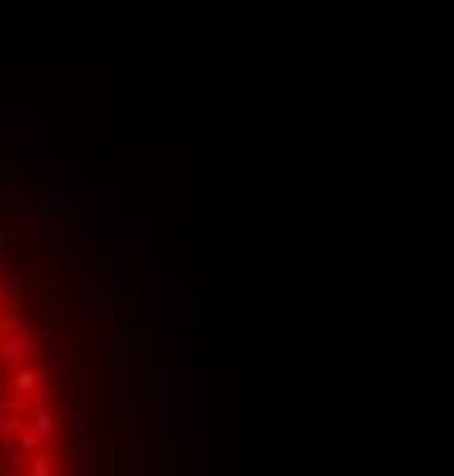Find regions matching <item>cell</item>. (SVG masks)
Wrapping results in <instances>:
<instances>
[{
	"mask_svg": "<svg viewBox=\"0 0 454 476\" xmlns=\"http://www.w3.org/2000/svg\"><path fill=\"white\" fill-rule=\"evenodd\" d=\"M51 435H56V412H32L14 445H19L23 454H42V449L51 445Z\"/></svg>",
	"mask_w": 454,
	"mask_h": 476,
	"instance_id": "6da1fadb",
	"label": "cell"
},
{
	"mask_svg": "<svg viewBox=\"0 0 454 476\" xmlns=\"http://www.w3.org/2000/svg\"><path fill=\"white\" fill-rule=\"evenodd\" d=\"M10 389H14V404H32L37 394L47 389L42 367H19V371H10Z\"/></svg>",
	"mask_w": 454,
	"mask_h": 476,
	"instance_id": "7a4b0ae2",
	"label": "cell"
},
{
	"mask_svg": "<svg viewBox=\"0 0 454 476\" xmlns=\"http://www.w3.org/2000/svg\"><path fill=\"white\" fill-rule=\"evenodd\" d=\"M0 362H10L14 371H19V367H32V330H23V335H0Z\"/></svg>",
	"mask_w": 454,
	"mask_h": 476,
	"instance_id": "3957f363",
	"label": "cell"
},
{
	"mask_svg": "<svg viewBox=\"0 0 454 476\" xmlns=\"http://www.w3.org/2000/svg\"><path fill=\"white\" fill-rule=\"evenodd\" d=\"M138 344H142V339H138L133 330H120V335H116V348H110V357H116L120 367H129V362H133V348H138Z\"/></svg>",
	"mask_w": 454,
	"mask_h": 476,
	"instance_id": "277c9868",
	"label": "cell"
},
{
	"mask_svg": "<svg viewBox=\"0 0 454 476\" xmlns=\"http://www.w3.org/2000/svg\"><path fill=\"white\" fill-rule=\"evenodd\" d=\"M101 472L106 476H120V440H106L101 445Z\"/></svg>",
	"mask_w": 454,
	"mask_h": 476,
	"instance_id": "5b68a950",
	"label": "cell"
},
{
	"mask_svg": "<svg viewBox=\"0 0 454 476\" xmlns=\"http://www.w3.org/2000/svg\"><path fill=\"white\" fill-rule=\"evenodd\" d=\"M64 380H69V389H73V394H83V389H88V371H83V367H69V371H64Z\"/></svg>",
	"mask_w": 454,
	"mask_h": 476,
	"instance_id": "8992f818",
	"label": "cell"
}]
</instances>
